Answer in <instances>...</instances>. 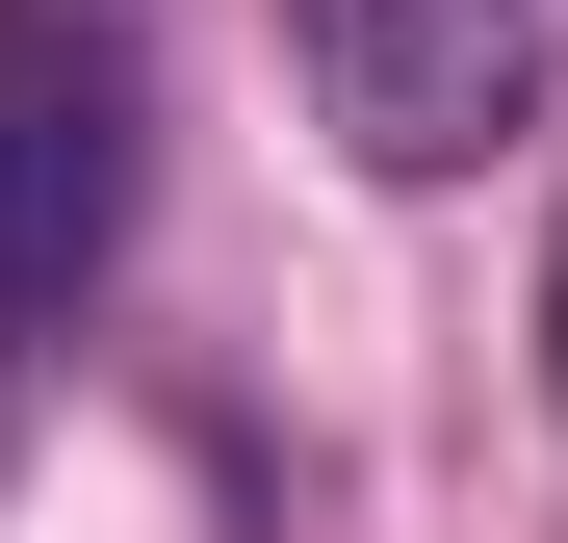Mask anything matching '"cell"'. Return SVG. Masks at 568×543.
I'll list each match as a JSON object with an SVG mask.
<instances>
[{"mask_svg": "<svg viewBox=\"0 0 568 543\" xmlns=\"http://www.w3.org/2000/svg\"><path fill=\"white\" fill-rule=\"evenodd\" d=\"M130 233V0H0V336H52Z\"/></svg>", "mask_w": 568, "mask_h": 543, "instance_id": "obj_1", "label": "cell"}, {"mask_svg": "<svg viewBox=\"0 0 568 543\" xmlns=\"http://www.w3.org/2000/svg\"><path fill=\"white\" fill-rule=\"evenodd\" d=\"M284 78L362 181H465L542 104V0H284Z\"/></svg>", "mask_w": 568, "mask_h": 543, "instance_id": "obj_2", "label": "cell"}, {"mask_svg": "<svg viewBox=\"0 0 568 543\" xmlns=\"http://www.w3.org/2000/svg\"><path fill=\"white\" fill-rule=\"evenodd\" d=\"M542 389H568V259H542Z\"/></svg>", "mask_w": 568, "mask_h": 543, "instance_id": "obj_3", "label": "cell"}]
</instances>
